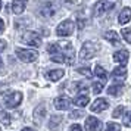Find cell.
<instances>
[{
  "label": "cell",
  "mask_w": 131,
  "mask_h": 131,
  "mask_svg": "<svg viewBox=\"0 0 131 131\" xmlns=\"http://www.w3.org/2000/svg\"><path fill=\"white\" fill-rule=\"evenodd\" d=\"M97 50H99V46H97L96 43H91V41L84 43L83 47H81V50H80V59L81 60L91 59V58L96 54Z\"/></svg>",
  "instance_id": "6da1fadb"
},
{
  "label": "cell",
  "mask_w": 131,
  "mask_h": 131,
  "mask_svg": "<svg viewBox=\"0 0 131 131\" xmlns=\"http://www.w3.org/2000/svg\"><path fill=\"white\" fill-rule=\"evenodd\" d=\"M15 53L18 56V59H21L22 62H34L38 58V52L30 50V49H16Z\"/></svg>",
  "instance_id": "7a4b0ae2"
},
{
  "label": "cell",
  "mask_w": 131,
  "mask_h": 131,
  "mask_svg": "<svg viewBox=\"0 0 131 131\" xmlns=\"http://www.w3.org/2000/svg\"><path fill=\"white\" fill-rule=\"evenodd\" d=\"M74 22L72 21H63V22H60L58 25V28H56V34L60 37H68L71 36L72 32H74Z\"/></svg>",
  "instance_id": "3957f363"
},
{
  "label": "cell",
  "mask_w": 131,
  "mask_h": 131,
  "mask_svg": "<svg viewBox=\"0 0 131 131\" xmlns=\"http://www.w3.org/2000/svg\"><path fill=\"white\" fill-rule=\"evenodd\" d=\"M22 102V94L19 93V91H15V93H7V94H5V105H6L7 107H10V109H13V107H16Z\"/></svg>",
  "instance_id": "277c9868"
},
{
  "label": "cell",
  "mask_w": 131,
  "mask_h": 131,
  "mask_svg": "<svg viewBox=\"0 0 131 131\" xmlns=\"http://www.w3.org/2000/svg\"><path fill=\"white\" fill-rule=\"evenodd\" d=\"M22 41L27 43V44H30V46L38 47L41 44V38L34 31H27V32H24V36H22Z\"/></svg>",
  "instance_id": "5b68a950"
},
{
  "label": "cell",
  "mask_w": 131,
  "mask_h": 131,
  "mask_svg": "<svg viewBox=\"0 0 131 131\" xmlns=\"http://www.w3.org/2000/svg\"><path fill=\"white\" fill-rule=\"evenodd\" d=\"M85 131H102V122L94 116H87V119H85Z\"/></svg>",
  "instance_id": "8992f818"
},
{
  "label": "cell",
  "mask_w": 131,
  "mask_h": 131,
  "mask_svg": "<svg viewBox=\"0 0 131 131\" xmlns=\"http://www.w3.org/2000/svg\"><path fill=\"white\" fill-rule=\"evenodd\" d=\"M112 7V5H109V2L107 0H100V2H97L94 5V10H93V13H94L96 16H102L105 12H107V9H111Z\"/></svg>",
  "instance_id": "52a82bcc"
},
{
  "label": "cell",
  "mask_w": 131,
  "mask_h": 131,
  "mask_svg": "<svg viewBox=\"0 0 131 131\" xmlns=\"http://www.w3.org/2000/svg\"><path fill=\"white\" fill-rule=\"evenodd\" d=\"M71 106H72V100L69 97H58L54 100V107L58 111H66V109H69Z\"/></svg>",
  "instance_id": "ba28073f"
},
{
  "label": "cell",
  "mask_w": 131,
  "mask_h": 131,
  "mask_svg": "<svg viewBox=\"0 0 131 131\" xmlns=\"http://www.w3.org/2000/svg\"><path fill=\"white\" fill-rule=\"evenodd\" d=\"M109 106V103H107V100L106 99H97V100H94V103L91 105V112H103L106 107Z\"/></svg>",
  "instance_id": "9c48e42d"
},
{
  "label": "cell",
  "mask_w": 131,
  "mask_h": 131,
  "mask_svg": "<svg viewBox=\"0 0 131 131\" xmlns=\"http://www.w3.org/2000/svg\"><path fill=\"white\" fill-rule=\"evenodd\" d=\"M113 60L118 62L121 66H124L127 62H128V52L127 50H118L113 53Z\"/></svg>",
  "instance_id": "30bf717a"
},
{
  "label": "cell",
  "mask_w": 131,
  "mask_h": 131,
  "mask_svg": "<svg viewBox=\"0 0 131 131\" xmlns=\"http://www.w3.org/2000/svg\"><path fill=\"white\" fill-rule=\"evenodd\" d=\"M27 2H28V0H13V3H12V10H13V13L21 15V13L24 12Z\"/></svg>",
  "instance_id": "8fae6325"
},
{
  "label": "cell",
  "mask_w": 131,
  "mask_h": 131,
  "mask_svg": "<svg viewBox=\"0 0 131 131\" xmlns=\"http://www.w3.org/2000/svg\"><path fill=\"white\" fill-rule=\"evenodd\" d=\"M130 19H131V9L130 7H124L122 10H121V13H119V16H118V22L119 24H127V22H130Z\"/></svg>",
  "instance_id": "7c38bea8"
},
{
  "label": "cell",
  "mask_w": 131,
  "mask_h": 131,
  "mask_svg": "<svg viewBox=\"0 0 131 131\" xmlns=\"http://www.w3.org/2000/svg\"><path fill=\"white\" fill-rule=\"evenodd\" d=\"M63 74L65 72L62 71V69H53V71L46 72V78L50 80V81H58V80H60V78L63 77Z\"/></svg>",
  "instance_id": "4fadbf2b"
},
{
  "label": "cell",
  "mask_w": 131,
  "mask_h": 131,
  "mask_svg": "<svg viewBox=\"0 0 131 131\" xmlns=\"http://www.w3.org/2000/svg\"><path fill=\"white\" fill-rule=\"evenodd\" d=\"M112 77L115 78V80H125V77H127V69H125L124 66L115 68L112 71Z\"/></svg>",
  "instance_id": "5bb4252c"
},
{
  "label": "cell",
  "mask_w": 131,
  "mask_h": 131,
  "mask_svg": "<svg viewBox=\"0 0 131 131\" xmlns=\"http://www.w3.org/2000/svg\"><path fill=\"white\" fill-rule=\"evenodd\" d=\"M105 38L109 43H112L113 46H116L119 43V36H118V32H115V31H107V32H105Z\"/></svg>",
  "instance_id": "9a60e30c"
},
{
  "label": "cell",
  "mask_w": 131,
  "mask_h": 131,
  "mask_svg": "<svg viewBox=\"0 0 131 131\" xmlns=\"http://www.w3.org/2000/svg\"><path fill=\"white\" fill-rule=\"evenodd\" d=\"M122 90H124V85H122V84H115V85H109V89H107V94L119 96Z\"/></svg>",
  "instance_id": "2e32d148"
},
{
  "label": "cell",
  "mask_w": 131,
  "mask_h": 131,
  "mask_svg": "<svg viewBox=\"0 0 131 131\" xmlns=\"http://www.w3.org/2000/svg\"><path fill=\"white\" fill-rule=\"evenodd\" d=\"M40 12H41L43 16H46V18H49V16H53L54 13V7L53 5H50V3H47L46 6H43L41 9H40Z\"/></svg>",
  "instance_id": "e0dca14e"
},
{
  "label": "cell",
  "mask_w": 131,
  "mask_h": 131,
  "mask_svg": "<svg viewBox=\"0 0 131 131\" xmlns=\"http://www.w3.org/2000/svg\"><path fill=\"white\" fill-rule=\"evenodd\" d=\"M89 102H90V97H89V96H85V94H83V96H78L77 99H75V105H77V106L84 107V106H87V105H89Z\"/></svg>",
  "instance_id": "ac0fdd59"
},
{
  "label": "cell",
  "mask_w": 131,
  "mask_h": 131,
  "mask_svg": "<svg viewBox=\"0 0 131 131\" xmlns=\"http://www.w3.org/2000/svg\"><path fill=\"white\" fill-rule=\"evenodd\" d=\"M44 115H46V109H44L43 106H38L36 111H34V118H36V121H38L40 118H43Z\"/></svg>",
  "instance_id": "d6986e66"
},
{
  "label": "cell",
  "mask_w": 131,
  "mask_h": 131,
  "mask_svg": "<svg viewBox=\"0 0 131 131\" xmlns=\"http://www.w3.org/2000/svg\"><path fill=\"white\" fill-rule=\"evenodd\" d=\"M94 74L97 75V77H100L102 80H106L107 78V74H106V71L102 68V66H96L94 68Z\"/></svg>",
  "instance_id": "ffe728a7"
},
{
  "label": "cell",
  "mask_w": 131,
  "mask_h": 131,
  "mask_svg": "<svg viewBox=\"0 0 131 131\" xmlns=\"http://www.w3.org/2000/svg\"><path fill=\"white\" fill-rule=\"evenodd\" d=\"M0 122L3 125H9L10 124V116L7 112H0Z\"/></svg>",
  "instance_id": "44dd1931"
},
{
  "label": "cell",
  "mask_w": 131,
  "mask_h": 131,
  "mask_svg": "<svg viewBox=\"0 0 131 131\" xmlns=\"http://www.w3.org/2000/svg\"><path fill=\"white\" fill-rule=\"evenodd\" d=\"M106 131H121V125L116 122H107Z\"/></svg>",
  "instance_id": "7402d4cb"
},
{
  "label": "cell",
  "mask_w": 131,
  "mask_h": 131,
  "mask_svg": "<svg viewBox=\"0 0 131 131\" xmlns=\"http://www.w3.org/2000/svg\"><path fill=\"white\" fill-rule=\"evenodd\" d=\"M121 34H122V37H124L125 41L131 44V30L130 28H124V30L121 31Z\"/></svg>",
  "instance_id": "603a6c76"
},
{
  "label": "cell",
  "mask_w": 131,
  "mask_h": 131,
  "mask_svg": "<svg viewBox=\"0 0 131 131\" xmlns=\"http://www.w3.org/2000/svg\"><path fill=\"white\" fill-rule=\"evenodd\" d=\"M52 60L53 62H59V63H63V62H66V56L65 54H52Z\"/></svg>",
  "instance_id": "cb8c5ba5"
},
{
  "label": "cell",
  "mask_w": 131,
  "mask_h": 131,
  "mask_svg": "<svg viewBox=\"0 0 131 131\" xmlns=\"http://www.w3.org/2000/svg\"><path fill=\"white\" fill-rule=\"evenodd\" d=\"M59 122H62V118L60 116H52V121L49 122V128H54Z\"/></svg>",
  "instance_id": "d4e9b609"
},
{
  "label": "cell",
  "mask_w": 131,
  "mask_h": 131,
  "mask_svg": "<svg viewBox=\"0 0 131 131\" xmlns=\"http://www.w3.org/2000/svg\"><path fill=\"white\" fill-rule=\"evenodd\" d=\"M102 90H103V81H97V83L93 84V91H94L96 94H99Z\"/></svg>",
  "instance_id": "484cf974"
},
{
  "label": "cell",
  "mask_w": 131,
  "mask_h": 131,
  "mask_svg": "<svg viewBox=\"0 0 131 131\" xmlns=\"http://www.w3.org/2000/svg\"><path fill=\"white\" fill-rule=\"evenodd\" d=\"M122 113H124V106H118L115 111H113L112 116L113 118H119V116H122Z\"/></svg>",
  "instance_id": "4316f807"
},
{
  "label": "cell",
  "mask_w": 131,
  "mask_h": 131,
  "mask_svg": "<svg viewBox=\"0 0 131 131\" xmlns=\"http://www.w3.org/2000/svg\"><path fill=\"white\" fill-rule=\"evenodd\" d=\"M78 72L81 74V75H85V77H91V72H90L89 68H78Z\"/></svg>",
  "instance_id": "83f0119b"
},
{
  "label": "cell",
  "mask_w": 131,
  "mask_h": 131,
  "mask_svg": "<svg viewBox=\"0 0 131 131\" xmlns=\"http://www.w3.org/2000/svg\"><path fill=\"white\" fill-rule=\"evenodd\" d=\"M124 125H125V127H131V112H128L127 115H125V118H124Z\"/></svg>",
  "instance_id": "f1b7e54d"
},
{
  "label": "cell",
  "mask_w": 131,
  "mask_h": 131,
  "mask_svg": "<svg viewBox=\"0 0 131 131\" xmlns=\"http://www.w3.org/2000/svg\"><path fill=\"white\" fill-rule=\"evenodd\" d=\"M78 116H84L83 111H74V112H71V118H78Z\"/></svg>",
  "instance_id": "f546056e"
},
{
  "label": "cell",
  "mask_w": 131,
  "mask_h": 131,
  "mask_svg": "<svg viewBox=\"0 0 131 131\" xmlns=\"http://www.w3.org/2000/svg\"><path fill=\"white\" fill-rule=\"evenodd\" d=\"M77 87H78V90H80L81 93H85V91H87V85H85V84H83V83H80Z\"/></svg>",
  "instance_id": "4dcf8cb0"
},
{
  "label": "cell",
  "mask_w": 131,
  "mask_h": 131,
  "mask_svg": "<svg viewBox=\"0 0 131 131\" xmlns=\"http://www.w3.org/2000/svg\"><path fill=\"white\" fill-rule=\"evenodd\" d=\"M69 131H83V130H81V125L74 124V125L71 127V128H69Z\"/></svg>",
  "instance_id": "1f68e13d"
},
{
  "label": "cell",
  "mask_w": 131,
  "mask_h": 131,
  "mask_svg": "<svg viewBox=\"0 0 131 131\" xmlns=\"http://www.w3.org/2000/svg\"><path fill=\"white\" fill-rule=\"evenodd\" d=\"M5 49H6V41L5 40H0V52L5 50Z\"/></svg>",
  "instance_id": "d6a6232c"
},
{
  "label": "cell",
  "mask_w": 131,
  "mask_h": 131,
  "mask_svg": "<svg viewBox=\"0 0 131 131\" xmlns=\"http://www.w3.org/2000/svg\"><path fill=\"white\" fill-rule=\"evenodd\" d=\"M3 30H5V22H3V19H0V34L3 32Z\"/></svg>",
  "instance_id": "836d02e7"
},
{
  "label": "cell",
  "mask_w": 131,
  "mask_h": 131,
  "mask_svg": "<svg viewBox=\"0 0 131 131\" xmlns=\"http://www.w3.org/2000/svg\"><path fill=\"white\" fill-rule=\"evenodd\" d=\"M21 131H32V130H31V128H28V127H27V128H22V130H21Z\"/></svg>",
  "instance_id": "e575fe53"
},
{
  "label": "cell",
  "mask_w": 131,
  "mask_h": 131,
  "mask_svg": "<svg viewBox=\"0 0 131 131\" xmlns=\"http://www.w3.org/2000/svg\"><path fill=\"white\" fill-rule=\"evenodd\" d=\"M2 65H3V62H2V59H0V66H2Z\"/></svg>",
  "instance_id": "d590c367"
},
{
  "label": "cell",
  "mask_w": 131,
  "mask_h": 131,
  "mask_svg": "<svg viewBox=\"0 0 131 131\" xmlns=\"http://www.w3.org/2000/svg\"><path fill=\"white\" fill-rule=\"evenodd\" d=\"M0 9H2V2H0Z\"/></svg>",
  "instance_id": "8d00e7d4"
}]
</instances>
